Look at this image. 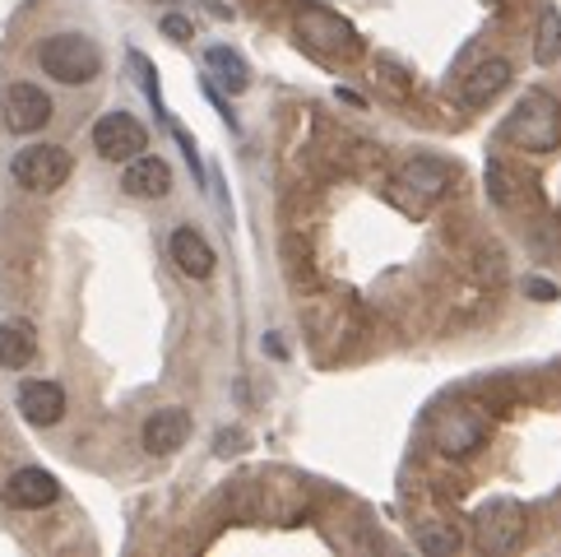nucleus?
I'll use <instances>...</instances> for the list:
<instances>
[{
	"instance_id": "dca6fc26",
	"label": "nucleus",
	"mask_w": 561,
	"mask_h": 557,
	"mask_svg": "<svg viewBox=\"0 0 561 557\" xmlns=\"http://www.w3.org/2000/svg\"><path fill=\"white\" fill-rule=\"evenodd\" d=\"M33 353H37V334L28 321H5L0 326V367H28L33 363Z\"/></svg>"
},
{
	"instance_id": "2eb2a0df",
	"label": "nucleus",
	"mask_w": 561,
	"mask_h": 557,
	"mask_svg": "<svg viewBox=\"0 0 561 557\" xmlns=\"http://www.w3.org/2000/svg\"><path fill=\"white\" fill-rule=\"evenodd\" d=\"M172 261H176V270L191 274V278H209L214 274V251H209V242L195 228H176L172 232Z\"/></svg>"
},
{
	"instance_id": "f8f14e48",
	"label": "nucleus",
	"mask_w": 561,
	"mask_h": 557,
	"mask_svg": "<svg viewBox=\"0 0 561 557\" xmlns=\"http://www.w3.org/2000/svg\"><path fill=\"white\" fill-rule=\"evenodd\" d=\"M19 413H24L33 428L61 423L66 418V390L56 382H24L19 386Z\"/></svg>"
},
{
	"instance_id": "39448f33",
	"label": "nucleus",
	"mask_w": 561,
	"mask_h": 557,
	"mask_svg": "<svg viewBox=\"0 0 561 557\" xmlns=\"http://www.w3.org/2000/svg\"><path fill=\"white\" fill-rule=\"evenodd\" d=\"M93 149L103 154L107 163H130V158L149 149V130L139 126V116H130V112H107V116H98V126H93Z\"/></svg>"
},
{
	"instance_id": "9b49d317",
	"label": "nucleus",
	"mask_w": 561,
	"mask_h": 557,
	"mask_svg": "<svg viewBox=\"0 0 561 557\" xmlns=\"http://www.w3.org/2000/svg\"><path fill=\"white\" fill-rule=\"evenodd\" d=\"M191 442V413L186 409H158L145 418V451L149 455H172Z\"/></svg>"
},
{
	"instance_id": "423d86ee",
	"label": "nucleus",
	"mask_w": 561,
	"mask_h": 557,
	"mask_svg": "<svg viewBox=\"0 0 561 557\" xmlns=\"http://www.w3.org/2000/svg\"><path fill=\"white\" fill-rule=\"evenodd\" d=\"M478 539H483L488 553H511L525 539V507L515 497H496L478 511Z\"/></svg>"
},
{
	"instance_id": "20e7f679",
	"label": "nucleus",
	"mask_w": 561,
	"mask_h": 557,
	"mask_svg": "<svg viewBox=\"0 0 561 557\" xmlns=\"http://www.w3.org/2000/svg\"><path fill=\"white\" fill-rule=\"evenodd\" d=\"M14 182L24 186V191H37V195H47L56 186H66V177L75 172V158L61 149V145H28V149H19L14 154Z\"/></svg>"
},
{
	"instance_id": "f257e3e1",
	"label": "nucleus",
	"mask_w": 561,
	"mask_h": 557,
	"mask_svg": "<svg viewBox=\"0 0 561 557\" xmlns=\"http://www.w3.org/2000/svg\"><path fill=\"white\" fill-rule=\"evenodd\" d=\"M501 139L525 154H552L561 145V107L543 89H529L515 103V112L501 122Z\"/></svg>"
},
{
	"instance_id": "9d476101",
	"label": "nucleus",
	"mask_w": 561,
	"mask_h": 557,
	"mask_svg": "<svg viewBox=\"0 0 561 557\" xmlns=\"http://www.w3.org/2000/svg\"><path fill=\"white\" fill-rule=\"evenodd\" d=\"M122 186H126V195H135V201H163V195L172 191V168L153 154H139L126 163Z\"/></svg>"
},
{
	"instance_id": "f03ea898",
	"label": "nucleus",
	"mask_w": 561,
	"mask_h": 557,
	"mask_svg": "<svg viewBox=\"0 0 561 557\" xmlns=\"http://www.w3.org/2000/svg\"><path fill=\"white\" fill-rule=\"evenodd\" d=\"M37 66H43L56 84H93L98 70H103V52H98L93 37L84 33H51L43 47H37Z\"/></svg>"
},
{
	"instance_id": "7ed1b4c3",
	"label": "nucleus",
	"mask_w": 561,
	"mask_h": 557,
	"mask_svg": "<svg viewBox=\"0 0 561 557\" xmlns=\"http://www.w3.org/2000/svg\"><path fill=\"white\" fill-rule=\"evenodd\" d=\"M293 29L302 33V43L325 52V56H357V29L348 24L344 14H334L325 5H316V0H302V5L293 10Z\"/></svg>"
},
{
	"instance_id": "0eeeda50",
	"label": "nucleus",
	"mask_w": 561,
	"mask_h": 557,
	"mask_svg": "<svg viewBox=\"0 0 561 557\" xmlns=\"http://www.w3.org/2000/svg\"><path fill=\"white\" fill-rule=\"evenodd\" d=\"M488 442V423L473 409H446L432 423V446L440 455H469Z\"/></svg>"
},
{
	"instance_id": "6e6552de",
	"label": "nucleus",
	"mask_w": 561,
	"mask_h": 557,
	"mask_svg": "<svg viewBox=\"0 0 561 557\" xmlns=\"http://www.w3.org/2000/svg\"><path fill=\"white\" fill-rule=\"evenodd\" d=\"M0 112H5V126L14 135H33L51 122V98L37 84H10L0 98Z\"/></svg>"
},
{
	"instance_id": "aec40b11",
	"label": "nucleus",
	"mask_w": 561,
	"mask_h": 557,
	"mask_svg": "<svg viewBox=\"0 0 561 557\" xmlns=\"http://www.w3.org/2000/svg\"><path fill=\"white\" fill-rule=\"evenodd\" d=\"M163 33L172 37V43H191V19L186 14H163Z\"/></svg>"
},
{
	"instance_id": "1a4fd4ad",
	"label": "nucleus",
	"mask_w": 561,
	"mask_h": 557,
	"mask_svg": "<svg viewBox=\"0 0 561 557\" xmlns=\"http://www.w3.org/2000/svg\"><path fill=\"white\" fill-rule=\"evenodd\" d=\"M5 497H10V507H19V511H43V507H51L56 497H61V484H56L47 469L28 465V469H14L10 474Z\"/></svg>"
},
{
	"instance_id": "f3484780",
	"label": "nucleus",
	"mask_w": 561,
	"mask_h": 557,
	"mask_svg": "<svg viewBox=\"0 0 561 557\" xmlns=\"http://www.w3.org/2000/svg\"><path fill=\"white\" fill-rule=\"evenodd\" d=\"M205 66L214 70V79H218V84H224L228 93H242V89L251 84L247 61H242V56H237L232 47H209V52H205Z\"/></svg>"
},
{
	"instance_id": "a211bd4d",
	"label": "nucleus",
	"mask_w": 561,
	"mask_h": 557,
	"mask_svg": "<svg viewBox=\"0 0 561 557\" xmlns=\"http://www.w3.org/2000/svg\"><path fill=\"white\" fill-rule=\"evenodd\" d=\"M534 61H538V66H557V61H561V14H557V5H543V10H538Z\"/></svg>"
},
{
	"instance_id": "ddd939ff",
	"label": "nucleus",
	"mask_w": 561,
	"mask_h": 557,
	"mask_svg": "<svg viewBox=\"0 0 561 557\" xmlns=\"http://www.w3.org/2000/svg\"><path fill=\"white\" fill-rule=\"evenodd\" d=\"M455 182V168L446 163V158H413V163H404V172H399V186H409L423 195V205H432L436 195H446Z\"/></svg>"
},
{
	"instance_id": "4468645a",
	"label": "nucleus",
	"mask_w": 561,
	"mask_h": 557,
	"mask_svg": "<svg viewBox=\"0 0 561 557\" xmlns=\"http://www.w3.org/2000/svg\"><path fill=\"white\" fill-rule=\"evenodd\" d=\"M506 84H511V66H506V61H496V56H492V61L473 66V70L465 75V84H459V98H465L469 107H488L492 98H496L501 89H506Z\"/></svg>"
},
{
	"instance_id": "6ab92c4d",
	"label": "nucleus",
	"mask_w": 561,
	"mask_h": 557,
	"mask_svg": "<svg viewBox=\"0 0 561 557\" xmlns=\"http://www.w3.org/2000/svg\"><path fill=\"white\" fill-rule=\"evenodd\" d=\"M417 544H423V553H432V557H450V553H459V530L446 521H432V525L417 530Z\"/></svg>"
},
{
	"instance_id": "412c9836",
	"label": "nucleus",
	"mask_w": 561,
	"mask_h": 557,
	"mask_svg": "<svg viewBox=\"0 0 561 557\" xmlns=\"http://www.w3.org/2000/svg\"><path fill=\"white\" fill-rule=\"evenodd\" d=\"M525 293L529 297H538V303H557V284H552V278H525Z\"/></svg>"
}]
</instances>
